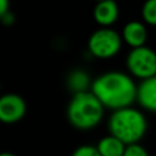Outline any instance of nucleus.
<instances>
[{
  "label": "nucleus",
  "instance_id": "f257e3e1",
  "mask_svg": "<svg viewBox=\"0 0 156 156\" xmlns=\"http://www.w3.org/2000/svg\"><path fill=\"white\" fill-rule=\"evenodd\" d=\"M90 91L104 108L115 111L133 105L136 98V84L128 73L108 71L91 82Z\"/></svg>",
  "mask_w": 156,
  "mask_h": 156
},
{
  "label": "nucleus",
  "instance_id": "f03ea898",
  "mask_svg": "<svg viewBox=\"0 0 156 156\" xmlns=\"http://www.w3.org/2000/svg\"><path fill=\"white\" fill-rule=\"evenodd\" d=\"M107 126L110 134L124 145L139 143L147 129L145 115L133 106L112 111Z\"/></svg>",
  "mask_w": 156,
  "mask_h": 156
},
{
  "label": "nucleus",
  "instance_id": "7ed1b4c3",
  "mask_svg": "<svg viewBox=\"0 0 156 156\" xmlns=\"http://www.w3.org/2000/svg\"><path fill=\"white\" fill-rule=\"evenodd\" d=\"M104 106L89 91L73 94L67 106L68 122L77 129L88 130L95 128L104 117Z\"/></svg>",
  "mask_w": 156,
  "mask_h": 156
},
{
  "label": "nucleus",
  "instance_id": "20e7f679",
  "mask_svg": "<svg viewBox=\"0 0 156 156\" xmlns=\"http://www.w3.org/2000/svg\"><path fill=\"white\" fill-rule=\"evenodd\" d=\"M121 34L111 27L94 30L88 39V51L93 57L108 60L116 56L122 49Z\"/></svg>",
  "mask_w": 156,
  "mask_h": 156
},
{
  "label": "nucleus",
  "instance_id": "39448f33",
  "mask_svg": "<svg viewBox=\"0 0 156 156\" xmlns=\"http://www.w3.org/2000/svg\"><path fill=\"white\" fill-rule=\"evenodd\" d=\"M126 66L130 77L140 80L151 78L156 76V51L146 45L130 49L126 58Z\"/></svg>",
  "mask_w": 156,
  "mask_h": 156
},
{
  "label": "nucleus",
  "instance_id": "423d86ee",
  "mask_svg": "<svg viewBox=\"0 0 156 156\" xmlns=\"http://www.w3.org/2000/svg\"><path fill=\"white\" fill-rule=\"evenodd\" d=\"M27 111L24 99L15 93H7L0 96V122L12 124L21 121Z\"/></svg>",
  "mask_w": 156,
  "mask_h": 156
},
{
  "label": "nucleus",
  "instance_id": "0eeeda50",
  "mask_svg": "<svg viewBox=\"0 0 156 156\" xmlns=\"http://www.w3.org/2000/svg\"><path fill=\"white\" fill-rule=\"evenodd\" d=\"M147 35H149V33H147L146 24L143 23L141 21H136V20L127 22L123 26L122 33H121L122 41L124 44H127L130 49L144 46L146 44Z\"/></svg>",
  "mask_w": 156,
  "mask_h": 156
},
{
  "label": "nucleus",
  "instance_id": "6e6552de",
  "mask_svg": "<svg viewBox=\"0 0 156 156\" xmlns=\"http://www.w3.org/2000/svg\"><path fill=\"white\" fill-rule=\"evenodd\" d=\"M93 17L100 27H111L119 17V6L115 0L96 1L93 9Z\"/></svg>",
  "mask_w": 156,
  "mask_h": 156
},
{
  "label": "nucleus",
  "instance_id": "1a4fd4ad",
  "mask_svg": "<svg viewBox=\"0 0 156 156\" xmlns=\"http://www.w3.org/2000/svg\"><path fill=\"white\" fill-rule=\"evenodd\" d=\"M135 101L144 110L156 113V76L140 80L136 85Z\"/></svg>",
  "mask_w": 156,
  "mask_h": 156
},
{
  "label": "nucleus",
  "instance_id": "9d476101",
  "mask_svg": "<svg viewBox=\"0 0 156 156\" xmlns=\"http://www.w3.org/2000/svg\"><path fill=\"white\" fill-rule=\"evenodd\" d=\"M91 82L93 80L90 79L88 72L80 68L71 71L69 74L67 76V87L73 94L89 91L91 87Z\"/></svg>",
  "mask_w": 156,
  "mask_h": 156
},
{
  "label": "nucleus",
  "instance_id": "9b49d317",
  "mask_svg": "<svg viewBox=\"0 0 156 156\" xmlns=\"http://www.w3.org/2000/svg\"><path fill=\"white\" fill-rule=\"evenodd\" d=\"M124 147L126 145L111 134L101 138L95 146L100 156H122Z\"/></svg>",
  "mask_w": 156,
  "mask_h": 156
},
{
  "label": "nucleus",
  "instance_id": "f8f14e48",
  "mask_svg": "<svg viewBox=\"0 0 156 156\" xmlns=\"http://www.w3.org/2000/svg\"><path fill=\"white\" fill-rule=\"evenodd\" d=\"M143 23L156 26V0H145L141 6Z\"/></svg>",
  "mask_w": 156,
  "mask_h": 156
},
{
  "label": "nucleus",
  "instance_id": "ddd939ff",
  "mask_svg": "<svg viewBox=\"0 0 156 156\" xmlns=\"http://www.w3.org/2000/svg\"><path fill=\"white\" fill-rule=\"evenodd\" d=\"M122 156H149V152L144 146L136 143V144L126 145Z\"/></svg>",
  "mask_w": 156,
  "mask_h": 156
},
{
  "label": "nucleus",
  "instance_id": "4468645a",
  "mask_svg": "<svg viewBox=\"0 0 156 156\" xmlns=\"http://www.w3.org/2000/svg\"><path fill=\"white\" fill-rule=\"evenodd\" d=\"M71 156H100L99 152L96 151L95 146H91V145H82V146H78Z\"/></svg>",
  "mask_w": 156,
  "mask_h": 156
},
{
  "label": "nucleus",
  "instance_id": "2eb2a0df",
  "mask_svg": "<svg viewBox=\"0 0 156 156\" xmlns=\"http://www.w3.org/2000/svg\"><path fill=\"white\" fill-rule=\"evenodd\" d=\"M15 21H16V17H15V15L9 10L5 15H2L1 16V18H0V22L4 24V26H12L13 23H15Z\"/></svg>",
  "mask_w": 156,
  "mask_h": 156
},
{
  "label": "nucleus",
  "instance_id": "dca6fc26",
  "mask_svg": "<svg viewBox=\"0 0 156 156\" xmlns=\"http://www.w3.org/2000/svg\"><path fill=\"white\" fill-rule=\"evenodd\" d=\"M10 10V0H0V18Z\"/></svg>",
  "mask_w": 156,
  "mask_h": 156
},
{
  "label": "nucleus",
  "instance_id": "f3484780",
  "mask_svg": "<svg viewBox=\"0 0 156 156\" xmlns=\"http://www.w3.org/2000/svg\"><path fill=\"white\" fill-rule=\"evenodd\" d=\"M0 156H16V155L12 152H9V151H2V152H0Z\"/></svg>",
  "mask_w": 156,
  "mask_h": 156
},
{
  "label": "nucleus",
  "instance_id": "a211bd4d",
  "mask_svg": "<svg viewBox=\"0 0 156 156\" xmlns=\"http://www.w3.org/2000/svg\"><path fill=\"white\" fill-rule=\"evenodd\" d=\"M95 1H101V0H95Z\"/></svg>",
  "mask_w": 156,
  "mask_h": 156
}]
</instances>
